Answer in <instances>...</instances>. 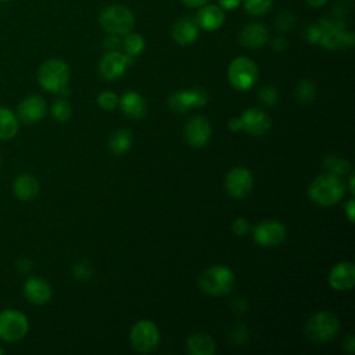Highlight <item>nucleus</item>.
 I'll return each mask as SVG.
<instances>
[{
	"label": "nucleus",
	"instance_id": "nucleus-1",
	"mask_svg": "<svg viewBox=\"0 0 355 355\" xmlns=\"http://www.w3.org/2000/svg\"><path fill=\"white\" fill-rule=\"evenodd\" d=\"M319 26V42L327 50H345L354 46V33L345 29L344 21L337 17H326L316 22Z\"/></svg>",
	"mask_w": 355,
	"mask_h": 355
},
{
	"label": "nucleus",
	"instance_id": "nucleus-2",
	"mask_svg": "<svg viewBox=\"0 0 355 355\" xmlns=\"http://www.w3.org/2000/svg\"><path fill=\"white\" fill-rule=\"evenodd\" d=\"M345 193V186L340 176L324 173L316 176L308 187L309 198L323 207L337 204Z\"/></svg>",
	"mask_w": 355,
	"mask_h": 355
},
{
	"label": "nucleus",
	"instance_id": "nucleus-3",
	"mask_svg": "<svg viewBox=\"0 0 355 355\" xmlns=\"http://www.w3.org/2000/svg\"><path fill=\"white\" fill-rule=\"evenodd\" d=\"M135 22L136 19L133 12L121 4L107 6L98 14L100 26L110 35L125 36L132 32Z\"/></svg>",
	"mask_w": 355,
	"mask_h": 355
},
{
	"label": "nucleus",
	"instance_id": "nucleus-4",
	"mask_svg": "<svg viewBox=\"0 0 355 355\" xmlns=\"http://www.w3.org/2000/svg\"><path fill=\"white\" fill-rule=\"evenodd\" d=\"M198 284L204 293L220 297L232 291L234 286V273L225 265H212L201 273Z\"/></svg>",
	"mask_w": 355,
	"mask_h": 355
},
{
	"label": "nucleus",
	"instance_id": "nucleus-5",
	"mask_svg": "<svg viewBox=\"0 0 355 355\" xmlns=\"http://www.w3.org/2000/svg\"><path fill=\"white\" fill-rule=\"evenodd\" d=\"M69 80V67L60 58H50L44 61L37 71L39 85L51 93L62 92Z\"/></svg>",
	"mask_w": 355,
	"mask_h": 355
},
{
	"label": "nucleus",
	"instance_id": "nucleus-6",
	"mask_svg": "<svg viewBox=\"0 0 355 355\" xmlns=\"http://www.w3.org/2000/svg\"><path fill=\"white\" fill-rule=\"evenodd\" d=\"M338 330H340V320L330 311L316 312L306 320L304 326L305 336L313 343L329 341L337 336Z\"/></svg>",
	"mask_w": 355,
	"mask_h": 355
},
{
	"label": "nucleus",
	"instance_id": "nucleus-7",
	"mask_svg": "<svg viewBox=\"0 0 355 355\" xmlns=\"http://www.w3.org/2000/svg\"><path fill=\"white\" fill-rule=\"evenodd\" d=\"M227 79L234 89L248 90L258 79V67L248 57H237L227 68Z\"/></svg>",
	"mask_w": 355,
	"mask_h": 355
},
{
	"label": "nucleus",
	"instance_id": "nucleus-8",
	"mask_svg": "<svg viewBox=\"0 0 355 355\" xmlns=\"http://www.w3.org/2000/svg\"><path fill=\"white\" fill-rule=\"evenodd\" d=\"M129 340H130V345L137 352L146 354L153 351L158 345L159 330L154 322L148 319H141L132 326Z\"/></svg>",
	"mask_w": 355,
	"mask_h": 355
},
{
	"label": "nucleus",
	"instance_id": "nucleus-9",
	"mask_svg": "<svg viewBox=\"0 0 355 355\" xmlns=\"http://www.w3.org/2000/svg\"><path fill=\"white\" fill-rule=\"evenodd\" d=\"M28 319L17 309H6L0 312V338L15 343L28 333Z\"/></svg>",
	"mask_w": 355,
	"mask_h": 355
},
{
	"label": "nucleus",
	"instance_id": "nucleus-10",
	"mask_svg": "<svg viewBox=\"0 0 355 355\" xmlns=\"http://www.w3.org/2000/svg\"><path fill=\"white\" fill-rule=\"evenodd\" d=\"M287 236L286 226L275 219L259 222L254 229V240L263 247H275L284 241Z\"/></svg>",
	"mask_w": 355,
	"mask_h": 355
},
{
	"label": "nucleus",
	"instance_id": "nucleus-11",
	"mask_svg": "<svg viewBox=\"0 0 355 355\" xmlns=\"http://www.w3.org/2000/svg\"><path fill=\"white\" fill-rule=\"evenodd\" d=\"M254 184V178L250 169L244 166H236L233 168L225 179V187L230 197L241 198L245 197Z\"/></svg>",
	"mask_w": 355,
	"mask_h": 355
},
{
	"label": "nucleus",
	"instance_id": "nucleus-12",
	"mask_svg": "<svg viewBox=\"0 0 355 355\" xmlns=\"http://www.w3.org/2000/svg\"><path fill=\"white\" fill-rule=\"evenodd\" d=\"M133 60H135L133 57L126 55L125 53L122 54L116 50H110L100 60L98 71L103 78H105L108 80H114V79L119 78L126 71L128 65H130L133 62Z\"/></svg>",
	"mask_w": 355,
	"mask_h": 355
},
{
	"label": "nucleus",
	"instance_id": "nucleus-13",
	"mask_svg": "<svg viewBox=\"0 0 355 355\" xmlns=\"http://www.w3.org/2000/svg\"><path fill=\"white\" fill-rule=\"evenodd\" d=\"M240 130L247 132L248 135L261 136L270 128V118L266 112L258 108L245 110L240 118H237Z\"/></svg>",
	"mask_w": 355,
	"mask_h": 355
},
{
	"label": "nucleus",
	"instance_id": "nucleus-14",
	"mask_svg": "<svg viewBox=\"0 0 355 355\" xmlns=\"http://www.w3.org/2000/svg\"><path fill=\"white\" fill-rule=\"evenodd\" d=\"M184 140L191 147H202L211 137V125L207 118L201 115L191 116L184 125Z\"/></svg>",
	"mask_w": 355,
	"mask_h": 355
},
{
	"label": "nucleus",
	"instance_id": "nucleus-15",
	"mask_svg": "<svg viewBox=\"0 0 355 355\" xmlns=\"http://www.w3.org/2000/svg\"><path fill=\"white\" fill-rule=\"evenodd\" d=\"M207 93L201 89L194 90H179L169 97V107L176 112H184L189 108L200 107L207 103Z\"/></svg>",
	"mask_w": 355,
	"mask_h": 355
},
{
	"label": "nucleus",
	"instance_id": "nucleus-16",
	"mask_svg": "<svg viewBox=\"0 0 355 355\" xmlns=\"http://www.w3.org/2000/svg\"><path fill=\"white\" fill-rule=\"evenodd\" d=\"M329 284L337 291L351 290L355 284V266L352 262H338L329 272Z\"/></svg>",
	"mask_w": 355,
	"mask_h": 355
},
{
	"label": "nucleus",
	"instance_id": "nucleus-17",
	"mask_svg": "<svg viewBox=\"0 0 355 355\" xmlns=\"http://www.w3.org/2000/svg\"><path fill=\"white\" fill-rule=\"evenodd\" d=\"M268 39L269 31L261 22H250L244 25L239 35L240 44L247 49H261L266 44Z\"/></svg>",
	"mask_w": 355,
	"mask_h": 355
},
{
	"label": "nucleus",
	"instance_id": "nucleus-18",
	"mask_svg": "<svg viewBox=\"0 0 355 355\" xmlns=\"http://www.w3.org/2000/svg\"><path fill=\"white\" fill-rule=\"evenodd\" d=\"M46 114V101L39 94L25 97L18 105V116L25 123H35Z\"/></svg>",
	"mask_w": 355,
	"mask_h": 355
},
{
	"label": "nucleus",
	"instance_id": "nucleus-19",
	"mask_svg": "<svg viewBox=\"0 0 355 355\" xmlns=\"http://www.w3.org/2000/svg\"><path fill=\"white\" fill-rule=\"evenodd\" d=\"M200 26L197 21L191 17H182L179 18L172 26V37L180 46H189L194 43L198 37Z\"/></svg>",
	"mask_w": 355,
	"mask_h": 355
},
{
	"label": "nucleus",
	"instance_id": "nucleus-20",
	"mask_svg": "<svg viewBox=\"0 0 355 355\" xmlns=\"http://www.w3.org/2000/svg\"><path fill=\"white\" fill-rule=\"evenodd\" d=\"M200 29H204L207 32L216 31L222 26L225 22V12L219 6L215 4H204L200 7L196 18Z\"/></svg>",
	"mask_w": 355,
	"mask_h": 355
},
{
	"label": "nucleus",
	"instance_id": "nucleus-21",
	"mask_svg": "<svg viewBox=\"0 0 355 355\" xmlns=\"http://www.w3.org/2000/svg\"><path fill=\"white\" fill-rule=\"evenodd\" d=\"M24 295L32 304H46L51 297L50 284L40 277H31L24 284Z\"/></svg>",
	"mask_w": 355,
	"mask_h": 355
},
{
	"label": "nucleus",
	"instance_id": "nucleus-22",
	"mask_svg": "<svg viewBox=\"0 0 355 355\" xmlns=\"http://www.w3.org/2000/svg\"><path fill=\"white\" fill-rule=\"evenodd\" d=\"M12 191L15 197L21 201H31L39 193V182L31 173H21L12 184Z\"/></svg>",
	"mask_w": 355,
	"mask_h": 355
},
{
	"label": "nucleus",
	"instance_id": "nucleus-23",
	"mask_svg": "<svg viewBox=\"0 0 355 355\" xmlns=\"http://www.w3.org/2000/svg\"><path fill=\"white\" fill-rule=\"evenodd\" d=\"M119 104L123 114L128 115L129 118L139 119V118H143L147 112V104L144 98L136 92L125 93L122 98H119Z\"/></svg>",
	"mask_w": 355,
	"mask_h": 355
},
{
	"label": "nucleus",
	"instance_id": "nucleus-24",
	"mask_svg": "<svg viewBox=\"0 0 355 355\" xmlns=\"http://www.w3.org/2000/svg\"><path fill=\"white\" fill-rule=\"evenodd\" d=\"M187 352L191 355H212L216 349L214 338L207 333H194L187 338Z\"/></svg>",
	"mask_w": 355,
	"mask_h": 355
},
{
	"label": "nucleus",
	"instance_id": "nucleus-25",
	"mask_svg": "<svg viewBox=\"0 0 355 355\" xmlns=\"http://www.w3.org/2000/svg\"><path fill=\"white\" fill-rule=\"evenodd\" d=\"M18 132V119L15 114L8 110L0 107V140H8L14 137Z\"/></svg>",
	"mask_w": 355,
	"mask_h": 355
},
{
	"label": "nucleus",
	"instance_id": "nucleus-26",
	"mask_svg": "<svg viewBox=\"0 0 355 355\" xmlns=\"http://www.w3.org/2000/svg\"><path fill=\"white\" fill-rule=\"evenodd\" d=\"M132 144V135L128 129H118L115 130L108 140V147L114 154H123L130 148Z\"/></svg>",
	"mask_w": 355,
	"mask_h": 355
},
{
	"label": "nucleus",
	"instance_id": "nucleus-27",
	"mask_svg": "<svg viewBox=\"0 0 355 355\" xmlns=\"http://www.w3.org/2000/svg\"><path fill=\"white\" fill-rule=\"evenodd\" d=\"M122 46H123L125 54L135 58V57H137L139 54L143 53V50L146 47V42H144V37L141 35L129 32V33L125 35V39L122 40Z\"/></svg>",
	"mask_w": 355,
	"mask_h": 355
},
{
	"label": "nucleus",
	"instance_id": "nucleus-28",
	"mask_svg": "<svg viewBox=\"0 0 355 355\" xmlns=\"http://www.w3.org/2000/svg\"><path fill=\"white\" fill-rule=\"evenodd\" d=\"M323 165H324V168L327 169L329 173L336 175V176L345 175V173H348L349 169H351L349 162L345 161V159L341 158V157H337V155H327V157L323 159Z\"/></svg>",
	"mask_w": 355,
	"mask_h": 355
},
{
	"label": "nucleus",
	"instance_id": "nucleus-29",
	"mask_svg": "<svg viewBox=\"0 0 355 355\" xmlns=\"http://www.w3.org/2000/svg\"><path fill=\"white\" fill-rule=\"evenodd\" d=\"M273 0H244V10L254 17H262L272 10Z\"/></svg>",
	"mask_w": 355,
	"mask_h": 355
},
{
	"label": "nucleus",
	"instance_id": "nucleus-30",
	"mask_svg": "<svg viewBox=\"0 0 355 355\" xmlns=\"http://www.w3.org/2000/svg\"><path fill=\"white\" fill-rule=\"evenodd\" d=\"M316 94V86L312 80L309 79H304L297 85L295 89V97L300 103H311L315 98Z\"/></svg>",
	"mask_w": 355,
	"mask_h": 355
},
{
	"label": "nucleus",
	"instance_id": "nucleus-31",
	"mask_svg": "<svg viewBox=\"0 0 355 355\" xmlns=\"http://www.w3.org/2000/svg\"><path fill=\"white\" fill-rule=\"evenodd\" d=\"M51 114L58 122H65L72 114V107L65 98H58L51 105Z\"/></svg>",
	"mask_w": 355,
	"mask_h": 355
},
{
	"label": "nucleus",
	"instance_id": "nucleus-32",
	"mask_svg": "<svg viewBox=\"0 0 355 355\" xmlns=\"http://www.w3.org/2000/svg\"><path fill=\"white\" fill-rule=\"evenodd\" d=\"M118 103H119L118 96L114 92H110V90H105V92L100 93L98 97H97V104L105 111L114 110L118 105Z\"/></svg>",
	"mask_w": 355,
	"mask_h": 355
},
{
	"label": "nucleus",
	"instance_id": "nucleus-33",
	"mask_svg": "<svg viewBox=\"0 0 355 355\" xmlns=\"http://www.w3.org/2000/svg\"><path fill=\"white\" fill-rule=\"evenodd\" d=\"M295 22V17L291 11H283L279 14V17L276 18V28L282 32H287L294 26Z\"/></svg>",
	"mask_w": 355,
	"mask_h": 355
},
{
	"label": "nucleus",
	"instance_id": "nucleus-34",
	"mask_svg": "<svg viewBox=\"0 0 355 355\" xmlns=\"http://www.w3.org/2000/svg\"><path fill=\"white\" fill-rule=\"evenodd\" d=\"M259 98L266 105H273L277 101V92L273 86H265L259 92Z\"/></svg>",
	"mask_w": 355,
	"mask_h": 355
},
{
	"label": "nucleus",
	"instance_id": "nucleus-35",
	"mask_svg": "<svg viewBox=\"0 0 355 355\" xmlns=\"http://www.w3.org/2000/svg\"><path fill=\"white\" fill-rule=\"evenodd\" d=\"M232 230L237 236H244L250 230V222L245 218H237L232 225Z\"/></svg>",
	"mask_w": 355,
	"mask_h": 355
},
{
	"label": "nucleus",
	"instance_id": "nucleus-36",
	"mask_svg": "<svg viewBox=\"0 0 355 355\" xmlns=\"http://www.w3.org/2000/svg\"><path fill=\"white\" fill-rule=\"evenodd\" d=\"M73 273H75V276H76L78 279L86 280V279H90V276H92V269H90V266H89L86 262H79V263H76V265L73 266Z\"/></svg>",
	"mask_w": 355,
	"mask_h": 355
},
{
	"label": "nucleus",
	"instance_id": "nucleus-37",
	"mask_svg": "<svg viewBox=\"0 0 355 355\" xmlns=\"http://www.w3.org/2000/svg\"><path fill=\"white\" fill-rule=\"evenodd\" d=\"M305 39H306L308 43L318 44V42H319V26H318V24H312V25L306 26Z\"/></svg>",
	"mask_w": 355,
	"mask_h": 355
},
{
	"label": "nucleus",
	"instance_id": "nucleus-38",
	"mask_svg": "<svg viewBox=\"0 0 355 355\" xmlns=\"http://www.w3.org/2000/svg\"><path fill=\"white\" fill-rule=\"evenodd\" d=\"M119 46H122V42H121L119 36L108 33V36L104 40V47L110 51V50H116Z\"/></svg>",
	"mask_w": 355,
	"mask_h": 355
},
{
	"label": "nucleus",
	"instance_id": "nucleus-39",
	"mask_svg": "<svg viewBox=\"0 0 355 355\" xmlns=\"http://www.w3.org/2000/svg\"><path fill=\"white\" fill-rule=\"evenodd\" d=\"M218 4L222 10L232 11V10H236L240 7L241 0H218Z\"/></svg>",
	"mask_w": 355,
	"mask_h": 355
},
{
	"label": "nucleus",
	"instance_id": "nucleus-40",
	"mask_svg": "<svg viewBox=\"0 0 355 355\" xmlns=\"http://www.w3.org/2000/svg\"><path fill=\"white\" fill-rule=\"evenodd\" d=\"M287 46H288V42H287L284 37H282V36L275 37V39L272 40V49H273L275 51H284V50L287 49Z\"/></svg>",
	"mask_w": 355,
	"mask_h": 355
},
{
	"label": "nucleus",
	"instance_id": "nucleus-41",
	"mask_svg": "<svg viewBox=\"0 0 355 355\" xmlns=\"http://www.w3.org/2000/svg\"><path fill=\"white\" fill-rule=\"evenodd\" d=\"M345 214H347V218L348 220L352 223L354 219H355V200H349L345 205Z\"/></svg>",
	"mask_w": 355,
	"mask_h": 355
},
{
	"label": "nucleus",
	"instance_id": "nucleus-42",
	"mask_svg": "<svg viewBox=\"0 0 355 355\" xmlns=\"http://www.w3.org/2000/svg\"><path fill=\"white\" fill-rule=\"evenodd\" d=\"M209 0H182V3L190 8H200L201 6L207 4Z\"/></svg>",
	"mask_w": 355,
	"mask_h": 355
},
{
	"label": "nucleus",
	"instance_id": "nucleus-43",
	"mask_svg": "<svg viewBox=\"0 0 355 355\" xmlns=\"http://www.w3.org/2000/svg\"><path fill=\"white\" fill-rule=\"evenodd\" d=\"M344 348H345L349 354H352V352L355 351V338H354V336H348V337H347V340L344 341Z\"/></svg>",
	"mask_w": 355,
	"mask_h": 355
},
{
	"label": "nucleus",
	"instance_id": "nucleus-44",
	"mask_svg": "<svg viewBox=\"0 0 355 355\" xmlns=\"http://www.w3.org/2000/svg\"><path fill=\"white\" fill-rule=\"evenodd\" d=\"M311 7H315V8H319L322 6H324L327 3V0H305Z\"/></svg>",
	"mask_w": 355,
	"mask_h": 355
},
{
	"label": "nucleus",
	"instance_id": "nucleus-45",
	"mask_svg": "<svg viewBox=\"0 0 355 355\" xmlns=\"http://www.w3.org/2000/svg\"><path fill=\"white\" fill-rule=\"evenodd\" d=\"M354 179H355V176L351 175V178H349V190H351V193L355 191V189H354Z\"/></svg>",
	"mask_w": 355,
	"mask_h": 355
},
{
	"label": "nucleus",
	"instance_id": "nucleus-46",
	"mask_svg": "<svg viewBox=\"0 0 355 355\" xmlns=\"http://www.w3.org/2000/svg\"><path fill=\"white\" fill-rule=\"evenodd\" d=\"M0 354H3V349H1V348H0Z\"/></svg>",
	"mask_w": 355,
	"mask_h": 355
},
{
	"label": "nucleus",
	"instance_id": "nucleus-47",
	"mask_svg": "<svg viewBox=\"0 0 355 355\" xmlns=\"http://www.w3.org/2000/svg\"><path fill=\"white\" fill-rule=\"evenodd\" d=\"M0 1H10V0H0Z\"/></svg>",
	"mask_w": 355,
	"mask_h": 355
}]
</instances>
